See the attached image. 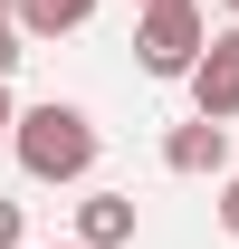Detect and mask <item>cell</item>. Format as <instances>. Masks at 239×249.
Listing matches in <instances>:
<instances>
[{"instance_id":"cell-10","label":"cell","mask_w":239,"mask_h":249,"mask_svg":"<svg viewBox=\"0 0 239 249\" xmlns=\"http://www.w3.org/2000/svg\"><path fill=\"white\" fill-rule=\"evenodd\" d=\"M10 124H19V106H10V87H0V144H10Z\"/></svg>"},{"instance_id":"cell-2","label":"cell","mask_w":239,"mask_h":249,"mask_svg":"<svg viewBox=\"0 0 239 249\" xmlns=\"http://www.w3.org/2000/svg\"><path fill=\"white\" fill-rule=\"evenodd\" d=\"M201 48H210L201 0H172V10H134V67H144V77L182 87V77L201 67Z\"/></svg>"},{"instance_id":"cell-14","label":"cell","mask_w":239,"mask_h":249,"mask_svg":"<svg viewBox=\"0 0 239 249\" xmlns=\"http://www.w3.org/2000/svg\"><path fill=\"white\" fill-rule=\"evenodd\" d=\"M48 249H77V240H48Z\"/></svg>"},{"instance_id":"cell-4","label":"cell","mask_w":239,"mask_h":249,"mask_svg":"<svg viewBox=\"0 0 239 249\" xmlns=\"http://www.w3.org/2000/svg\"><path fill=\"white\" fill-rule=\"evenodd\" d=\"M163 173H182V182H201V173H230V124L182 115L172 134H163Z\"/></svg>"},{"instance_id":"cell-3","label":"cell","mask_w":239,"mask_h":249,"mask_svg":"<svg viewBox=\"0 0 239 249\" xmlns=\"http://www.w3.org/2000/svg\"><path fill=\"white\" fill-rule=\"evenodd\" d=\"M182 87H191V115H210V124H230V115H239V29H210L201 67H191Z\"/></svg>"},{"instance_id":"cell-5","label":"cell","mask_w":239,"mask_h":249,"mask_svg":"<svg viewBox=\"0 0 239 249\" xmlns=\"http://www.w3.org/2000/svg\"><path fill=\"white\" fill-rule=\"evenodd\" d=\"M134 240V192H86L77 201V249H124Z\"/></svg>"},{"instance_id":"cell-6","label":"cell","mask_w":239,"mask_h":249,"mask_svg":"<svg viewBox=\"0 0 239 249\" xmlns=\"http://www.w3.org/2000/svg\"><path fill=\"white\" fill-rule=\"evenodd\" d=\"M10 19H19V38H67V29L96 19V0H19Z\"/></svg>"},{"instance_id":"cell-9","label":"cell","mask_w":239,"mask_h":249,"mask_svg":"<svg viewBox=\"0 0 239 249\" xmlns=\"http://www.w3.org/2000/svg\"><path fill=\"white\" fill-rule=\"evenodd\" d=\"M220 230H230V240H239V173H230V182H220Z\"/></svg>"},{"instance_id":"cell-7","label":"cell","mask_w":239,"mask_h":249,"mask_svg":"<svg viewBox=\"0 0 239 249\" xmlns=\"http://www.w3.org/2000/svg\"><path fill=\"white\" fill-rule=\"evenodd\" d=\"M0 249H29V211H19L10 192H0Z\"/></svg>"},{"instance_id":"cell-12","label":"cell","mask_w":239,"mask_h":249,"mask_svg":"<svg viewBox=\"0 0 239 249\" xmlns=\"http://www.w3.org/2000/svg\"><path fill=\"white\" fill-rule=\"evenodd\" d=\"M220 10H230V29H239V0H220Z\"/></svg>"},{"instance_id":"cell-1","label":"cell","mask_w":239,"mask_h":249,"mask_svg":"<svg viewBox=\"0 0 239 249\" xmlns=\"http://www.w3.org/2000/svg\"><path fill=\"white\" fill-rule=\"evenodd\" d=\"M10 154H19V173L29 182H86L96 154H105V134H96L86 106H67V96H48V106H19V124H10Z\"/></svg>"},{"instance_id":"cell-13","label":"cell","mask_w":239,"mask_h":249,"mask_svg":"<svg viewBox=\"0 0 239 249\" xmlns=\"http://www.w3.org/2000/svg\"><path fill=\"white\" fill-rule=\"evenodd\" d=\"M10 10H19V0H0V19H10Z\"/></svg>"},{"instance_id":"cell-11","label":"cell","mask_w":239,"mask_h":249,"mask_svg":"<svg viewBox=\"0 0 239 249\" xmlns=\"http://www.w3.org/2000/svg\"><path fill=\"white\" fill-rule=\"evenodd\" d=\"M134 10H172V0H134Z\"/></svg>"},{"instance_id":"cell-8","label":"cell","mask_w":239,"mask_h":249,"mask_svg":"<svg viewBox=\"0 0 239 249\" xmlns=\"http://www.w3.org/2000/svg\"><path fill=\"white\" fill-rule=\"evenodd\" d=\"M29 58V38H19V19H0V87H10V67Z\"/></svg>"}]
</instances>
